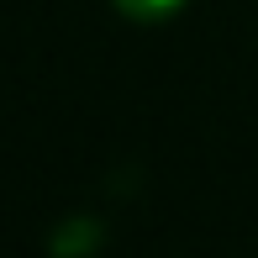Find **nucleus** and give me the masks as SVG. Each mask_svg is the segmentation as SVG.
<instances>
[{"label":"nucleus","instance_id":"f257e3e1","mask_svg":"<svg viewBox=\"0 0 258 258\" xmlns=\"http://www.w3.org/2000/svg\"><path fill=\"white\" fill-rule=\"evenodd\" d=\"M121 16H132V21H163V16H174V11H184V0H111Z\"/></svg>","mask_w":258,"mask_h":258}]
</instances>
